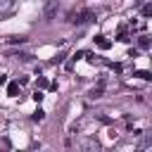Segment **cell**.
<instances>
[{"label":"cell","mask_w":152,"mask_h":152,"mask_svg":"<svg viewBox=\"0 0 152 152\" xmlns=\"http://www.w3.org/2000/svg\"><path fill=\"white\" fill-rule=\"evenodd\" d=\"M33 100H36V102H40V100H43V93H40V90H36V93H33Z\"/></svg>","instance_id":"30bf717a"},{"label":"cell","mask_w":152,"mask_h":152,"mask_svg":"<svg viewBox=\"0 0 152 152\" xmlns=\"http://www.w3.org/2000/svg\"><path fill=\"white\" fill-rule=\"evenodd\" d=\"M135 76H140L142 81H152V71H138Z\"/></svg>","instance_id":"5b68a950"},{"label":"cell","mask_w":152,"mask_h":152,"mask_svg":"<svg viewBox=\"0 0 152 152\" xmlns=\"http://www.w3.org/2000/svg\"><path fill=\"white\" fill-rule=\"evenodd\" d=\"M95 45H97V48H102V50H107V48H109L112 43H109V40L104 38V36H97V38H95Z\"/></svg>","instance_id":"7a4b0ae2"},{"label":"cell","mask_w":152,"mask_h":152,"mask_svg":"<svg viewBox=\"0 0 152 152\" xmlns=\"http://www.w3.org/2000/svg\"><path fill=\"white\" fill-rule=\"evenodd\" d=\"M38 86H40V88H48V78H45V76H38Z\"/></svg>","instance_id":"ba28073f"},{"label":"cell","mask_w":152,"mask_h":152,"mask_svg":"<svg viewBox=\"0 0 152 152\" xmlns=\"http://www.w3.org/2000/svg\"><path fill=\"white\" fill-rule=\"evenodd\" d=\"M142 17H152V5H145L142 7Z\"/></svg>","instance_id":"8992f818"},{"label":"cell","mask_w":152,"mask_h":152,"mask_svg":"<svg viewBox=\"0 0 152 152\" xmlns=\"http://www.w3.org/2000/svg\"><path fill=\"white\" fill-rule=\"evenodd\" d=\"M24 40H26L24 36H12V38H10V43H24Z\"/></svg>","instance_id":"52a82bcc"},{"label":"cell","mask_w":152,"mask_h":152,"mask_svg":"<svg viewBox=\"0 0 152 152\" xmlns=\"http://www.w3.org/2000/svg\"><path fill=\"white\" fill-rule=\"evenodd\" d=\"M43 116H45V112H43V109H36L31 119H33V121H43Z\"/></svg>","instance_id":"277c9868"},{"label":"cell","mask_w":152,"mask_h":152,"mask_svg":"<svg viewBox=\"0 0 152 152\" xmlns=\"http://www.w3.org/2000/svg\"><path fill=\"white\" fill-rule=\"evenodd\" d=\"M138 45H140V48H150V40H147V38H140Z\"/></svg>","instance_id":"9c48e42d"},{"label":"cell","mask_w":152,"mask_h":152,"mask_svg":"<svg viewBox=\"0 0 152 152\" xmlns=\"http://www.w3.org/2000/svg\"><path fill=\"white\" fill-rule=\"evenodd\" d=\"M7 95H10V97H17V95H19V83H10V86H7Z\"/></svg>","instance_id":"3957f363"},{"label":"cell","mask_w":152,"mask_h":152,"mask_svg":"<svg viewBox=\"0 0 152 152\" xmlns=\"http://www.w3.org/2000/svg\"><path fill=\"white\" fill-rule=\"evenodd\" d=\"M93 19V12H88V10H83V12H78V14H71V21H76V24H86V21H90Z\"/></svg>","instance_id":"6da1fadb"}]
</instances>
